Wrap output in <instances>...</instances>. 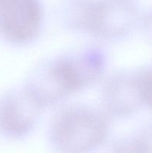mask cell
I'll return each mask as SVG.
<instances>
[{
  "label": "cell",
  "mask_w": 152,
  "mask_h": 153,
  "mask_svg": "<svg viewBox=\"0 0 152 153\" xmlns=\"http://www.w3.org/2000/svg\"><path fill=\"white\" fill-rule=\"evenodd\" d=\"M139 85L142 102L152 107V71L139 80Z\"/></svg>",
  "instance_id": "7"
},
{
  "label": "cell",
  "mask_w": 152,
  "mask_h": 153,
  "mask_svg": "<svg viewBox=\"0 0 152 153\" xmlns=\"http://www.w3.org/2000/svg\"><path fill=\"white\" fill-rule=\"evenodd\" d=\"M40 107L25 88L7 94L0 100V131L9 137L25 135L34 126Z\"/></svg>",
  "instance_id": "5"
},
{
  "label": "cell",
  "mask_w": 152,
  "mask_h": 153,
  "mask_svg": "<svg viewBox=\"0 0 152 153\" xmlns=\"http://www.w3.org/2000/svg\"><path fill=\"white\" fill-rule=\"evenodd\" d=\"M104 65L95 49L59 58L37 70L25 88L40 105L50 104L96 80Z\"/></svg>",
  "instance_id": "1"
},
{
  "label": "cell",
  "mask_w": 152,
  "mask_h": 153,
  "mask_svg": "<svg viewBox=\"0 0 152 153\" xmlns=\"http://www.w3.org/2000/svg\"><path fill=\"white\" fill-rule=\"evenodd\" d=\"M104 95L107 108L118 115L131 114L142 103L139 81L124 76L110 81L105 87Z\"/></svg>",
  "instance_id": "6"
},
{
  "label": "cell",
  "mask_w": 152,
  "mask_h": 153,
  "mask_svg": "<svg viewBox=\"0 0 152 153\" xmlns=\"http://www.w3.org/2000/svg\"><path fill=\"white\" fill-rule=\"evenodd\" d=\"M135 13L122 3H99L86 7L77 22L86 31L104 37L122 35L134 23Z\"/></svg>",
  "instance_id": "4"
},
{
  "label": "cell",
  "mask_w": 152,
  "mask_h": 153,
  "mask_svg": "<svg viewBox=\"0 0 152 153\" xmlns=\"http://www.w3.org/2000/svg\"><path fill=\"white\" fill-rule=\"evenodd\" d=\"M42 22L38 0H0V34L10 43L25 44L34 40Z\"/></svg>",
  "instance_id": "3"
},
{
  "label": "cell",
  "mask_w": 152,
  "mask_h": 153,
  "mask_svg": "<svg viewBox=\"0 0 152 153\" xmlns=\"http://www.w3.org/2000/svg\"><path fill=\"white\" fill-rule=\"evenodd\" d=\"M107 134L106 120L99 112L84 106L60 111L51 127V140L58 151L86 152L101 146Z\"/></svg>",
  "instance_id": "2"
}]
</instances>
